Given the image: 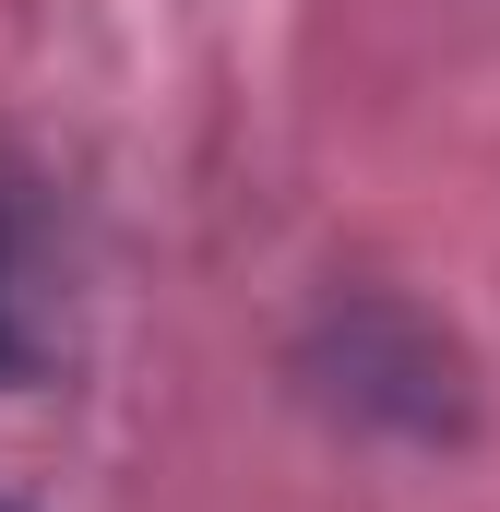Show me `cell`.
Here are the masks:
<instances>
[{
	"label": "cell",
	"mask_w": 500,
	"mask_h": 512,
	"mask_svg": "<svg viewBox=\"0 0 500 512\" xmlns=\"http://www.w3.org/2000/svg\"><path fill=\"white\" fill-rule=\"evenodd\" d=\"M334 358H346V405L358 417H405V429H453V346L429 334V322H405V310H334Z\"/></svg>",
	"instance_id": "6da1fadb"
},
{
	"label": "cell",
	"mask_w": 500,
	"mask_h": 512,
	"mask_svg": "<svg viewBox=\"0 0 500 512\" xmlns=\"http://www.w3.org/2000/svg\"><path fill=\"white\" fill-rule=\"evenodd\" d=\"M0 370H12V179H0Z\"/></svg>",
	"instance_id": "7a4b0ae2"
}]
</instances>
